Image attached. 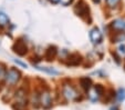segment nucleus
Listing matches in <instances>:
<instances>
[{
  "mask_svg": "<svg viewBox=\"0 0 125 110\" xmlns=\"http://www.w3.org/2000/svg\"><path fill=\"white\" fill-rule=\"evenodd\" d=\"M74 11L78 16L80 17H84L86 14H89V8H87L86 3L84 1H80V2L76 3V6L74 7Z\"/></svg>",
  "mask_w": 125,
  "mask_h": 110,
  "instance_id": "nucleus-5",
  "label": "nucleus"
},
{
  "mask_svg": "<svg viewBox=\"0 0 125 110\" xmlns=\"http://www.w3.org/2000/svg\"><path fill=\"white\" fill-rule=\"evenodd\" d=\"M57 55V48L55 47H50L47 50V53H45V58L48 60H53V58Z\"/></svg>",
  "mask_w": 125,
  "mask_h": 110,
  "instance_id": "nucleus-12",
  "label": "nucleus"
},
{
  "mask_svg": "<svg viewBox=\"0 0 125 110\" xmlns=\"http://www.w3.org/2000/svg\"><path fill=\"white\" fill-rule=\"evenodd\" d=\"M6 81L9 85H14L18 80L20 79V72L16 69H10L7 71V73L5 74Z\"/></svg>",
  "mask_w": 125,
  "mask_h": 110,
  "instance_id": "nucleus-4",
  "label": "nucleus"
},
{
  "mask_svg": "<svg viewBox=\"0 0 125 110\" xmlns=\"http://www.w3.org/2000/svg\"><path fill=\"white\" fill-rule=\"evenodd\" d=\"M13 61L16 62V63H18V65H20L21 66V67H23V68H27L28 67V66L26 65V63H24V62H22V61H20V60H17V59H13Z\"/></svg>",
  "mask_w": 125,
  "mask_h": 110,
  "instance_id": "nucleus-19",
  "label": "nucleus"
},
{
  "mask_svg": "<svg viewBox=\"0 0 125 110\" xmlns=\"http://www.w3.org/2000/svg\"><path fill=\"white\" fill-rule=\"evenodd\" d=\"M39 103H41L43 108H50L52 105V98L51 95L48 90H44L39 95Z\"/></svg>",
  "mask_w": 125,
  "mask_h": 110,
  "instance_id": "nucleus-3",
  "label": "nucleus"
},
{
  "mask_svg": "<svg viewBox=\"0 0 125 110\" xmlns=\"http://www.w3.org/2000/svg\"><path fill=\"white\" fill-rule=\"evenodd\" d=\"M49 1H50V2H52V3H57L59 0H49Z\"/></svg>",
  "mask_w": 125,
  "mask_h": 110,
  "instance_id": "nucleus-21",
  "label": "nucleus"
},
{
  "mask_svg": "<svg viewBox=\"0 0 125 110\" xmlns=\"http://www.w3.org/2000/svg\"><path fill=\"white\" fill-rule=\"evenodd\" d=\"M112 28L115 29V30H120L123 31L125 30V21L122 19H116L112 22Z\"/></svg>",
  "mask_w": 125,
  "mask_h": 110,
  "instance_id": "nucleus-10",
  "label": "nucleus"
},
{
  "mask_svg": "<svg viewBox=\"0 0 125 110\" xmlns=\"http://www.w3.org/2000/svg\"><path fill=\"white\" fill-rule=\"evenodd\" d=\"M13 50L16 53H18L19 56H23L27 53V50H28V48H27V45L24 41H17L16 43H14L13 46Z\"/></svg>",
  "mask_w": 125,
  "mask_h": 110,
  "instance_id": "nucleus-6",
  "label": "nucleus"
},
{
  "mask_svg": "<svg viewBox=\"0 0 125 110\" xmlns=\"http://www.w3.org/2000/svg\"><path fill=\"white\" fill-rule=\"evenodd\" d=\"M59 1H60V2H61L63 6H69L71 2H72V1H73V0H59Z\"/></svg>",
  "mask_w": 125,
  "mask_h": 110,
  "instance_id": "nucleus-18",
  "label": "nucleus"
},
{
  "mask_svg": "<svg viewBox=\"0 0 125 110\" xmlns=\"http://www.w3.org/2000/svg\"><path fill=\"white\" fill-rule=\"evenodd\" d=\"M110 110H118V109H117V108H116V107H112Z\"/></svg>",
  "mask_w": 125,
  "mask_h": 110,
  "instance_id": "nucleus-22",
  "label": "nucleus"
},
{
  "mask_svg": "<svg viewBox=\"0 0 125 110\" xmlns=\"http://www.w3.org/2000/svg\"><path fill=\"white\" fill-rule=\"evenodd\" d=\"M63 96L65 97L68 100H78L79 97H80V93L76 91L75 88H73L72 86H69V85H65L63 87Z\"/></svg>",
  "mask_w": 125,
  "mask_h": 110,
  "instance_id": "nucleus-1",
  "label": "nucleus"
},
{
  "mask_svg": "<svg viewBox=\"0 0 125 110\" xmlns=\"http://www.w3.org/2000/svg\"><path fill=\"white\" fill-rule=\"evenodd\" d=\"M90 38L91 41H92L94 45H97L102 41V32L100 31V29L97 28H93L92 30L90 31Z\"/></svg>",
  "mask_w": 125,
  "mask_h": 110,
  "instance_id": "nucleus-7",
  "label": "nucleus"
},
{
  "mask_svg": "<svg viewBox=\"0 0 125 110\" xmlns=\"http://www.w3.org/2000/svg\"><path fill=\"white\" fill-rule=\"evenodd\" d=\"M27 101V96L26 92L23 90H19L16 93V102L18 106H24Z\"/></svg>",
  "mask_w": 125,
  "mask_h": 110,
  "instance_id": "nucleus-9",
  "label": "nucleus"
},
{
  "mask_svg": "<svg viewBox=\"0 0 125 110\" xmlns=\"http://www.w3.org/2000/svg\"><path fill=\"white\" fill-rule=\"evenodd\" d=\"M35 68L40 71H43V72H47L49 74H59V71L57 70L52 69V68H45V67H39V66H35Z\"/></svg>",
  "mask_w": 125,
  "mask_h": 110,
  "instance_id": "nucleus-13",
  "label": "nucleus"
},
{
  "mask_svg": "<svg viewBox=\"0 0 125 110\" xmlns=\"http://www.w3.org/2000/svg\"><path fill=\"white\" fill-rule=\"evenodd\" d=\"M68 62H66V65L68 66H78L81 63L82 61V58H81L80 55L78 53H73V55H70L68 58Z\"/></svg>",
  "mask_w": 125,
  "mask_h": 110,
  "instance_id": "nucleus-8",
  "label": "nucleus"
},
{
  "mask_svg": "<svg viewBox=\"0 0 125 110\" xmlns=\"http://www.w3.org/2000/svg\"><path fill=\"white\" fill-rule=\"evenodd\" d=\"M123 39H125V35L123 36V34H122V35H120V36L113 38V41L114 42H118V41H123Z\"/></svg>",
  "mask_w": 125,
  "mask_h": 110,
  "instance_id": "nucleus-17",
  "label": "nucleus"
},
{
  "mask_svg": "<svg viewBox=\"0 0 125 110\" xmlns=\"http://www.w3.org/2000/svg\"><path fill=\"white\" fill-rule=\"evenodd\" d=\"M117 99H118L120 101H123V100L125 99V89H120V90H118Z\"/></svg>",
  "mask_w": 125,
  "mask_h": 110,
  "instance_id": "nucleus-16",
  "label": "nucleus"
},
{
  "mask_svg": "<svg viewBox=\"0 0 125 110\" xmlns=\"http://www.w3.org/2000/svg\"><path fill=\"white\" fill-rule=\"evenodd\" d=\"M87 91H89V98H90V100L95 102V101L99 100L100 97L102 96L104 89L101 85H96V86H94V87H91Z\"/></svg>",
  "mask_w": 125,
  "mask_h": 110,
  "instance_id": "nucleus-2",
  "label": "nucleus"
},
{
  "mask_svg": "<svg viewBox=\"0 0 125 110\" xmlns=\"http://www.w3.org/2000/svg\"><path fill=\"white\" fill-rule=\"evenodd\" d=\"M9 24V18L5 12H0V27H5Z\"/></svg>",
  "mask_w": 125,
  "mask_h": 110,
  "instance_id": "nucleus-14",
  "label": "nucleus"
},
{
  "mask_svg": "<svg viewBox=\"0 0 125 110\" xmlns=\"http://www.w3.org/2000/svg\"><path fill=\"white\" fill-rule=\"evenodd\" d=\"M118 50H120L121 53H123V55H125V45H121L120 48H118Z\"/></svg>",
  "mask_w": 125,
  "mask_h": 110,
  "instance_id": "nucleus-20",
  "label": "nucleus"
},
{
  "mask_svg": "<svg viewBox=\"0 0 125 110\" xmlns=\"http://www.w3.org/2000/svg\"><path fill=\"white\" fill-rule=\"evenodd\" d=\"M120 1L121 0H106V5L109 6V7L113 8V7H116Z\"/></svg>",
  "mask_w": 125,
  "mask_h": 110,
  "instance_id": "nucleus-15",
  "label": "nucleus"
},
{
  "mask_svg": "<svg viewBox=\"0 0 125 110\" xmlns=\"http://www.w3.org/2000/svg\"><path fill=\"white\" fill-rule=\"evenodd\" d=\"M80 84H81V86H82V88L86 91L92 87V81H91L90 78H82V79L80 80Z\"/></svg>",
  "mask_w": 125,
  "mask_h": 110,
  "instance_id": "nucleus-11",
  "label": "nucleus"
}]
</instances>
